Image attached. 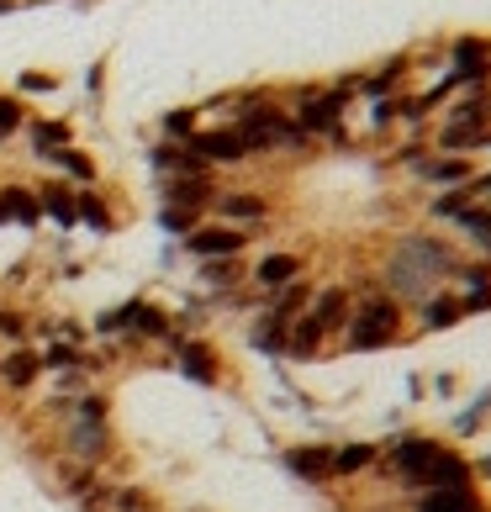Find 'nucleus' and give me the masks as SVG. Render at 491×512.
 Wrapping results in <instances>:
<instances>
[{
    "instance_id": "1",
    "label": "nucleus",
    "mask_w": 491,
    "mask_h": 512,
    "mask_svg": "<svg viewBox=\"0 0 491 512\" xmlns=\"http://www.w3.org/2000/svg\"><path fill=\"white\" fill-rule=\"evenodd\" d=\"M460 243L444 238L439 227H407V233H396L386 243V254L375 259V275H381V286L402 301V307H423L433 291H444L449 280H455V264H460Z\"/></svg>"
},
{
    "instance_id": "2",
    "label": "nucleus",
    "mask_w": 491,
    "mask_h": 512,
    "mask_svg": "<svg viewBox=\"0 0 491 512\" xmlns=\"http://www.w3.org/2000/svg\"><path fill=\"white\" fill-rule=\"evenodd\" d=\"M349 286H354V317L344 338H338V354H386L396 344H407V338H418L412 333V312L381 286L375 270L354 275Z\"/></svg>"
},
{
    "instance_id": "3",
    "label": "nucleus",
    "mask_w": 491,
    "mask_h": 512,
    "mask_svg": "<svg viewBox=\"0 0 491 512\" xmlns=\"http://www.w3.org/2000/svg\"><path fill=\"white\" fill-rule=\"evenodd\" d=\"M455 449L449 433H433V428H396L391 439L381 444V465L370 470V481H391L402 497H418L428 486L433 465Z\"/></svg>"
},
{
    "instance_id": "4",
    "label": "nucleus",
    "mask_w": 491,
    "mask_h": 512,
    "mask_svg": "<svg viewBox=\"0 0 491 512\" xmlns=\"http://www.w3.org/2000/svg\"><path fill=\"white\" fill-rule=\"evenodd\" d=\"M59 460L74 465H90V470H106L117 460V428L111 417H85V412H64L59 417Z\"/></svg>"
},
{
    "instance_id": "5",
    "label": "nucleus",
    "mask_w": 491,
    "mask_h": 512,
    "mask_svg": "<svg viewBox=\"0 0 491 512\" xmlns=\"http://www.w3.org/2000/svg\"><path fill=\"white\" fill-rule=\"evenodd\" d=\"M254 243H259V233H249V227H233V222H217V217H206L196 233H185L175 249L185 254V259H249L254 254Z\"/></svg>"
},
{
    "instance_id": "6",
    "label": "nucleus",
    "mask_w": 491,
    "mask_h": 512,
    "mask_svg": "<svg viewBox=\"0 0 491 512\" xmlns=\"http://www.w3.org/2000/svg\"><path fill=\"white\" fill-rule=\"evenodd\" d=\"M301 275H312V254L307 249H291V243H275V249H259L249 254V286L270 301L275 291L296 286Z\"/></svg>"
},
{
    "instance_id": "7",
    "label": "nucleus",
    "mask_w": 491,
    "mask_h": 512,
    "mask_svg": "<svg viewBox=\"0 0 491 512\" xmlns=\"http://www.w3.org/2000/svg\"><path fill=\"white\" fill-rule=\"evenodd\" d=\"M444 69L460 80V90H491V32H449Z\"/></svg>"
},
{
    "instance_id": "8",
    "label": "nucleus",
    "mask_w": 491,
    "mask_h": 512,
    "mask_svg": "<svg viewBox=\"0 0 491 512\" xmlns=\"http://www.w3.org/2000/svg\"><path fill=\"white\" fill-rule=\"evenodd\" d=\"M275 196L264 191V185H222V196H217V206H212V217L217 222H233V227H249V233H270L275 227Z\"/></svg>"
},
{
    "instance_id": "9",
    "label": "nucleus",
    "mask_w": 491,
    "mask_h": 512,
    "mask_svg": "<svg viewBox=\"0 0 491 512\" xmlns=\"http://www.w3.org/2000/svg\"><path fill=\"white\" fill-rule=\"evenodd\" d=\"M169 365H175V375H185L191 386H206V391H217L222 381H228V359H222L217 338H206V333H191V338H185Z\"/></svg>"
},
{
    "instance_id": "10",
    "label": "nucleus",
    "mask_w": 491,
    "mask_h": 512,
    "mask_svg": "<svg viewBox=\"0 0 491 512\" xmlns=\"http://www.w3.org/2000/svg\"><path fill=\"white\" fill-rule=\"evenodd\" d=\"M185 148H191L206 169H217V175H222V169H243V164H249V143H243V132L233 122H206Z\"/></svg>"
},
{
    "instance_id": "11",
    "label": "nucleus",
    "mask_w": 491,
    "mask_h": 512,
    "mask_svg": "<svg viewBox=\"0 0 491 512\" xmlns=\"http://www.w3.org/2000/svg\"><path fill=\"white\" fill-rule=\"evenodd\" d=\"M43 381H48V370H43V349H37V344L0 349V391H6V396H27Z\"/></svg>"
},
{
    "instance_id": "12",
    "label": "nucleus",
    "mask_w": 491,
    "mask_h": 512,
    "mask_svg": "<svg viewBox=\"0 0 491 512\" xmlns=\"http://www.w3.org/2000/svg\"><path fill=\"white\" fill-rule=\"evenodd\" d=\"M222 196L217 175H180V180H159V206H180V212H201L212 217V206Z\"/></svg>"
},
{
    "instance_id": "13",
    "label": "nucleus",
    "mask_w": 491,
    "mask_h": 512,
    "mask_svg": "<svg viewBox=\"0 0 491 512\" xmlns=\"http://www.w3.org/2000/svg\"><path fill=\"white\" fill-rule=\"evenodd\" d=\"M349 317H354V286H349V280H323L317 296H312V322L338 344L344 328H349Z\"/></svg>"
},
{
    "instance_id": "14",
    "label": "nucleus",
    "mask_w": 491,
    "mask_h": 512,
    "mask_svg": "<svg viewBox=\"0 0 491 512\" xmlns=\"http://www.w3.org/2000/svg\"><path fill=\"white\" fill-rule=\"evenodd\" d=\"M460 322H470V317H465V296L455 286L433 291L423 307H412V333H423V338H439L449 328H460Z\"/></svg>"
},
{
    "instance_id": "15",
    "label": "nucleus",
    "mask_w": 491,
    "mask_h": 512,
    "mask_svg": "<svg viewBox=\"0 0 491 512\" xmlns=\"http://www.w3.org/2000/svg\"><path fill=\"white\" fill-rule=\"evenodd\" d=\"M407 512H491V491L486 486H439V491H418L402 497Z\"/></svg>"
},
{
    "instance_id": "16",
    "label": "nucleus",
    "mask_w": 491,
    "mask_h": 512,
    "mask_svg": "<svg viewBox=\"0 0 491 512\" xmlns=\"http://www.w3.org/2000/svg\"><path fill=\"white\" fill-rule=\"evenodd\" d=\"M286 476H296L301 486H333V444H286L280 449Z\"/></svg>"
},
{
    "instance_id": "17",
    "label": "nucleus",
    "mask_w": 491,
    "mask_h": 512,
    "mask_svg": "<svg viewBox=\"0 0 491 512\" xmlns=\"http://www.w3.org/2000/svg\"><path fill=\"white\" fill-rule=\"evenodd\" d=\"M196 286L206 291L212 307H222L233 291L249 286V259H201L196 264Z\"/></svg>"
},
{
    "instance_id": "18",
    "label": "nucleus",
    "mask_w": 491,
    "mask_h": 512,
    "mask_svg": "<svg viewBox=\"0 0 491 512\" xmlns=\"http://www.w3.org/2000/svg\"><path fill=\"white\" fill-rule=\"evenodd\" d=\"M476 169H481V159H465V154H433L412 180H418L428 196H433V191H465V185L476 180Z\"/></svg>"
},
{
    "instance_id": "19",
    "label": "nucleus",
    "mask_w": 491,
    "mask_h": 512,
    "mask_svg": "<svg viewBox=\"0 0 491 512\" xmlns=\"http://www.w3.org/2000/svg\"><path fill=\"white\" fill-rule=\"evenodd\" d=\"M333 354H338V344L312 322V312H301L286 333V354L280 359H286V365H317V359H333Z\"/></svg>"
},
{
    "instance_id": "20",
    "label": "nucleus",
    "mask_w": 491,
    "mask_h": 512,
    "mask_svg": "<svg viewBox=\"0 0 491 512\" xmlns=\"http://www.w3.org/2000/svg\"><path fill=\"white\" fill-rule=\"evenodd\" d=\"M37 164H48L59 180H69L74 191H90V185H106V175H101V159L90 154V148H80V143H69V148H53L48 159H37Z\"/></svg>"
},
{
    "instance_id": "21",
    "label": "nucleus",
    "mask_w": 491,
    "mask_h": 512,
    "mask_svg": "<svg viewBox=\"0 0 491 512\" xmlns=\"http://www.w3.org/2000/svg\"><path fill=\"white\" fill-rule=\"evenodd\" d=\"M460 296H465V317H486L491 312V264L476 254H460L455 264V280H449Z\"/></svg>"
},
{
    "instance_id": "22",
    "label": "nucleus",
    "mask_w": 491,
    "mask_h": 512,
    "mask_svg": "<svg viewBox=\"0 0 491 512\" xmlns=\"http://www.w3.org/2000/svg\"><path fill=\"white\" fill-rule=\"evenodd\" d=\"M375 465H381V444L375 439H338L333 444V486L365 481Z\"/></svg>"
},
{
    "instance_id": "23",
    "label": "nucleus",
    "mask_w": 491,
    "mask_h": 512,
    "mask_svg": "<svg viewBox=\"0 0 491 512\" xmlns=\"http://www.w3.org/2000/svg\"><path fill=\"white\" fill-rule=\"evenodd\" d=\"M143 164L154 169V180H180V175H217V169H206V164L191 154V148H185V143H164V138H154V143H148Z\"/></svg>"
},
{
    "instance_id": "24",
    "label": "nucleus",
    "mask_w": 491,
    "mask_h": 512,
    "mask_svg": "<svg viewBox=\"0 0 491 512\" xmlns=\"http://www.w3.org/2000/svg\"><path fill=\"white\" fill-rule=\"evenodd\" d=\"M22 138H27V148H32V159H48L53 148L80 143V132H74V117H43V111H32L27 127H22Z\"/></svg>"
},
{
    "instance_id": "25",
    "label": "nucleus",
    "mask_w": 491,
    "mask_h": 512,
    "mask_svg": "<svg viewBox=\"0 0 491 512\" xmlns=\"http://www.w3.org/2000/svg\"><path fill=\"white\" fill-rule=\"evenodd\" d=\"M74 206H80V227H85V233H96V238H111V233L122 227L117 201H111L101 185H90V191H74Z\"/></svg>"
},
{
    "instance_id": "26",
    "label": "nucleus",
    "mask_w": 491,
    "mask_h": 512,
    "mask_svg": "<svg viewBox=\"0 0 491 512\" xmlns=\"http://www.w3.org/2000/svg\"><path fill=\"white\" fill-rule=\"evenodd\" d=\"M481 138H486V127H465V122H444V117L428 127V148H433V154L481 159Z\"/></svg>"
},
{
    "instance_id": "27",
    "label": "nucleus",
    "mask_w": 491,
    "mask_h": 512,
    "mask_svg": "<svg viewBox=\"0 0 491 512\" xmlns=\"http://www.w3.org/2000/svg\"><path fill=\"white\" fill-rule=\"evenodd\" d=\"M0 212L16 227H43V201H37V185L27 180H0Z\"/></svg>"
},
{
    "instance_id": "28",
    "label": "nucleus",
    "mask_w": 491,
    "mask_h": 512,
    "mask_svg": "<svg viewBox=\"0 0 491 512\" xmlns=\"http://www.w3.org/2000/svg\"><path fill=\"white\" fill-rule=\"evenodd\" d=\"M37 201H43V222H59L64 233L80 227V206H74V185L69 180H37Z\"/></svg>"
},
{
    "instance_id": "29",
    "label": "nucleus",
    "mask_w": 491,
    "mask_h": 512,
    "mask_svg": "<svg viewBox=\"0 0 491 512\" xmlns=\"http://www.w3.org/2000/svg\"><path fill=\"white\" fill-rule=\"evenodd\" d=\"M317 286H323L317 275H301L296 286L275 291L270 301H264V312H270V317H280V322H296L301 312H312V296H317Z\"/></svg>"
},
{
    "instance_id": "30",
    "label": "nucleus",
    "mask_w": 491,
    "mask_h": 512,
    "mask_svg": "<svg viewBox=\"0 0 491 512\" xmlns=\"http://www.w3.org/2000/svg\"><path fill=\"white\" fill-rule=\"evenodd\" d=\"M486 412H491V386H481L476 396H470V402L449 417V439L455 444H465V439H476V433L486 428Z\"/></svg>"
},
{
    "instance_id": "31",
    "label": "nucleus",
    "mask_w": 491,
    "mask_h": 512,
    "mask_svg": "<svg viewBox=\"0 0 491 512\" xmlns=\"http://www.w3.org/2000/svg\"><path fill=\"white\" fill-rule=\"evenodd\" d=\"M201 127H206L201 106H169V111H159V138L164 143H191Z\"/></svg>"
},
{
    "instance_id": "32",
    "label": "nucleus",
    "mask_w": 491,
    "mask_h": 512,
    "mask_svg": "<svg viewBox=\"0 0 491 512\" xmlns=\"http://www.w3.org/2000/svg\"><path fill=\"white\" fill-rule=\"evenodd\" d=\"M106 512H159V497H154L143 481H111Z\"/></svg>"
},
{
    "instance_id": "33",
    "label": "nucleus",
    "mask_w": 491,
    "mask_h": 512,
    "mask_svg": "<svg viewBox=\"0 0 491 512\" xmlns=\"http://www.w3.org/2000/svg\"><path fill=\"white\" fill-rule=\"evenodd\" d=\"M27 117H32V111H27V101L16 96V90H0V148L22 138V127H27Z\"/></svg>"
},
{
    "instance_id": "34",
    "label": "nucleus",
    "mask_w": 491,
    "mask_h": 512,
    "mask_svg": "<svg viewBox=\"0 0 491 512\" xmlns=\"http://www.w3.org/2000/svg\"><path fill=\"white\" fill-rule=\"evenodd\" d=\"M449 233H455L465 249H470V243H481V238H491V206H465V212L449 222Z\"/></svg>"
},
{
    "instance_id": "35",
    "label": "nucleus",
    "mask_w": 491,
    "mask_h": 512,
    "mask_svg": "<svg viewBox=\"0 0 491 512\" xmlns=\"http://www.w3.org/2000/svg\"><path fill=\"white\" fill-rule=\"evenodd\" d=\"M11 90H16V96H59V90H64V74H53V69H22V74H16V80H11Z\"/></svg>"
},
{
    "instance_id": "36",
    "label": "nucleus",
    "mask_w": 491,
    "mask_h": 512,
    "mask_svg": "<svg viewBox=\"0 0 491 512\" xmlns=\"http://www.w3.org/2000/svg\"><path fill=\"white\" fill-rule=\"evenodd\" d=\"M0 344H32V317L22 307H0Z\"/></svg>"
},
{
    "instance_id": "37",
    "label": "nucleus",
    "mask_w": 491,
    "mask_h": 512,
    "mask_svg": "<svg viewBox=\"0 0 491 512\" xmlns=\"http://www.w3.org/2000/svg\"><path fill=\"white\" fill-rule=\"evenodd\" d=\"M201 222H206L201 212H180V206H159V227H164V233L175 238V243H180L185 233H196Z\"/></svg>"
},
{
    "instance_id": "38",
    "label": "nucleus",
    "mask_w": 491,
    "mask_h": 512,
    "mask_svg": "<svg viewBox=\"0 0 491 512\" xmlns=\"http://www.w3.org/2000/svg\"><path fill=\"white\" fill-rule=\"evenodd\" d=\"M106 64H111V59L101 53V59L90 64V74H85V96H90V106H96V111H101V101H106Z\"/></svg>"
},
{
    "instance_id": "39",
    "label": "nucleus",
    "mask_w": 491,
    "mask_h": 512,
    "mask_svg": "<svg viewBox=\"0 0 491 512\" xmlns=\"http://www.w3.org/2000/svg\"><path fill=\"white\" fill-rule=\"evenodd\" d=\"M465 196H470V206H491V164L476 169V180L465 185Z\"/></svg>"
},
{
    "instance_id": "40",
    "label": "nucleus",
    "mask_w": 491,
    "mask_h": 512,
    "mask_svg": "<svg viewBox=\"0 0 491 512\" xmlns=\"http://www.w3.org/2000/svg\"><path fill=\"white\" fill-rule=\"evenodd\" d=\"M428 396H460V375H455V370H439V375L428 381Z\"/></svg>"
},
{
    "instance_id": "41",
    "label": "nucleus",
    "mask_w": 491,
    "mask_h": 512,
    "mask_svg": "<svg viewBox=\"0 0 491 512\" xmlns=\"http://www.w3.org/2000/svg\"><path fill=\"white\" fill-rule=\"evenodd\" d=\"M470 470H476V486H491V449L486 454H470Z\"/></svg>"
},
{
    "instance_id": "42",
    "label": "nucleus",
    "mask_w": 491,
    "mask_h": 512,
    "mask_svg": "<svg viewBox=\"0 0 491 512\" xmlns=\"http://www.w3.org/2000/svg\"><path fill=\"white\" fill-rule=\"evenodd\" d=\"M407 396H412V402H428V381H423V375H412V381H407Z\"/></svg>"
},
{
    "instance_id": "43",
    "label": "nucleus",
    "mask_w": 491,
    "mask_h": 512,
    "mask_svg": "<svg viewBox=\"0 0 491 512\" xmlns=\"http://www.w3.org/2000/svg\"><path fill=\"white\" fill-rule=\"evenodd\" d=\"M465 254H476V259H486V264H491V238H481V243H470Z\"/></svg>"
},
{
    "instance_id": "44",
    "label": "nucleus",
    "mask_w": 491,
    "mask_h": 512,
    "mask_svg": "<svg viewBox=\"0 0 491 512\" xmlns=\"http://www.w3.org/2000/svg\"><path fill=\"white\" fill-rule=\"evenodd\" d=\"M22 11V0H0V16H16Z\"/></svg>"
},
{
    "instance_id": "45",
    "label": "nucleus",
    "mask_w": 491,
    "mask_h": 512,
    "mask_svg": "<svg viewBox=\"0 0 491 512\" xmlns=\"http://www.w3.org/2000/svg\"><path fill=\"white\" fill-rule=\"evenodd\" d=\"M370 512H407V507H402V502H375Z\"/></svg>"
},
{
    "instance_id": "46",
    "label": "nucleus",
    "mask_w": 491,
    "mask_h": 512,
    "mask_svg": "<svg viewBox=\"0 0 491 512\" xmlns=\"http://www.w3.org/2000/svg\"><path fill=\"white\" fill-rule=\"evenodd\" d=\"M491 154V127H486V138H481V159Z\"/></svg>"
},
{
    "instance_id": "47",
    "label": "nucleus",
    "mask_w": 491,
    "mask_h": 512,
    "mask_svg": "<svg viewBox=\"0 0 491 512\" xmlns=\"http://www.w3.org/2000/svg\"><path fill=\"white\" fill-rule=\"evenodd\" d=\"M486 127H491V90H486Z\"/></svg>"
},
{
    "instance_id": "48",
    "label": "nucleus",
    "mask_w": 491,
    "mask_h": 512,
    "mask_svg": "<svg viewBox=\"0 0 491 512\" xmlns=\"http://www.w3.org/2000/svg\"><path fill=\"white\" fill-rule=\"evenodd\" d=\"M0 407H6V391H0Z\"/></svg>"
}]
</instances>
